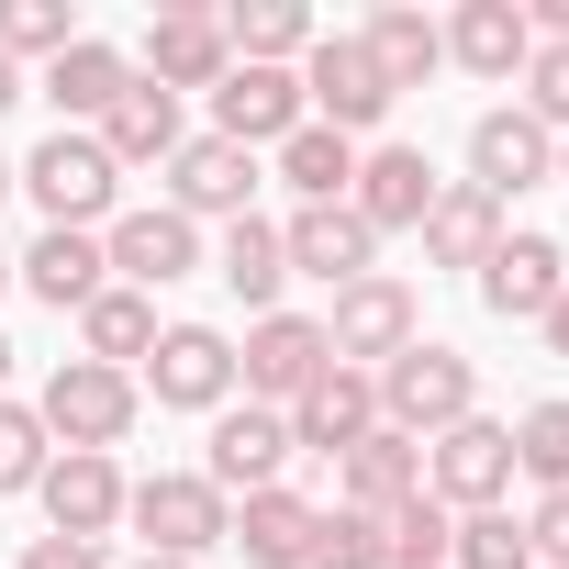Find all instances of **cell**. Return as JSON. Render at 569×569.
I'll return each instance as SVG.
<instances>
[{
    "mask_svg": "<svg viewBox=\"0 0 569 569\" xmlns=\"http://www.w3.org/2000/svg\"><path fill=\"white\" fill-rule=\"evenodd\" d=\"M0 291H12V246H0Z\"/></svg>",
    "mask_w": 569,
    "mask_h": 569,
    "instance_id": "obj_46",
    "label": "cell"
},
{
    "mask_svg": "<svg viewBox=\"0 0 569 569\" xmlns=\"http://www.w3.org/2000/svg\"><path fill=\"white\" fill-rule=\"evenodd\" d=\"M223 68H234V46H223V12L179 0V12H157V23H146V68H134V79H157L168 101H190V90H223Z\"/></svg>",
    "mask_w": 569,
    "mask_h": 569,
    "instance_id": "obj_18",
    "label": "cell"
},
{
    "mask_svg": "<svg viewBox=\"0 0 569 569\" xmlns=\"http://www.w3.org/2000/svg\"><path fill=\"white\" fill-rule=\"evenodd\" d=\"M358 436H380V380L336 358V369L291 402V447H302V458H347Z\"/></svg>",
    "mask_w": 569,
    "mask_h": 569,
    "instance_id": "obj_23",
    "label": "cell"
},
{
    "mask_svg": "<svg viewBox=\"0 0 569 569\" xmlns=\"http://www.w3.org/2000/svg\"><path fill=\"white\" fill-rule=\"evenodd\" d=\"M358 46H369V68L391 79V101H402V90H425V79L447 68V23H436V12H413V0H380V12L358 23Z\"/></svg>",
    "mask_w": 569,
    "mask_h": 569,
    "instance_id": "obj_26",
    "label": "cell"
},
{
    "mask_svg": "<svg viewBox=\"0 0 569 569\" xmlns=\"http://www.w3.org/2000/svg\"><path fill=\"white\" fill-rule=\"evenodd\" d=\"M436 190H447V179H436V157L380 134V146H358V190H347V212H358V223L391 246V234H413V223L436 212Z\"/></svg>",
    "mask_w": 569,
    "mask_h": 569,
    "instance_id": "obj_15",
    "label": "cell"
},
{
    "mask_svg": "<svg viewBox=\"0 0 569 569\" xmlns=\"http://www.w3.org/2000/svg\"><path fill=\"white\" fill-rule=\"evenodd\" d=\"M313 112H302V68H223V90H212V134L223 146H246V157H268V146H291Z\"/></svg>",
    "mask_w": 569,
    "mask_h": 569,
    "instance_id": "obj_16",
    "label": "cell"
},
{
    "mask_svg": "<svg viewBox=\"0 0 569 569\" xmlns=\"http://www.w3.org/2000/svg\"><path fill=\"white\" fill-rule=\"evenodd\" d=\"M513 480L569 491V391H547V402H525V413H513Z\"/></svg>",
    "mask_w": 569,
    "mask_h": 569,
    "instance_id": "obj_34",
    "label": "cell"
},
{
    "mask_svg": "<svg viewBox=\"0 0 569 569\" xmlns=\"http://www.w3.org/2000/svg\"><path fill=\"white\" fill-rule=\"evenodd\" d=\"M146 347H157V302L112 279V291L79 313V358H101V369H146Z\"/></svg>",
    "mask_w": 569,
    "mask_h": 569,
    "instance_id": "obj_32",
    "label": "cell"
},
{
    "mask_svg": "<svg viewBox=\"0 0 569 569\" xmlns=\"http://www.w3.org/2000/svg\"><path fill=\"white\" fill-rule=\"evenodd\" d=\"M425 491H436L447 513H502V502H513V425H502V413L447 425V436L425 447Z\"/></svg>",
    "mask_w": 569,
    "mask_h": 569,
    "instance_id": "obj_10",
    "label": "cell"
},
{
    "mask_svg": "<svg viewBox=\"0 0 569 569\" xmlns=\"http://www.w3.org/2000/svg\"><path fill=\"white\" fill-rule=\"evenodd\" d=\"M313 12H302V0H234V12H223V46H234V68H302L313 57Z\"/></svg>",
    "mask_w": 569,
    "mask_h": 569,
    "instance_id": "obj_30",
    "label": "cell"
},
{
    "mask_svg": "<svg viewBox=\"0 0 569 569\" xmlns=\"http://www.w3.org/2000/svg\"><path fill=\"white\" fill-rule=\"evenodd\" d=\"M123 525L146 536L134 558H190V569H201V558L223 547L234 502H223V491H212L201 469H157V480H134V491H123Z\"/></svg>",
    "mask_w": 569,
    "mask_h": 569,
    "instance_id": "obj_6",
    "label": "cell"
},
{
    "mask_svg": "<svg viewBox=\"0 0 569 569\" xmlns=\"http://www.w3.org/2000/svg\"><path fill=\"white\" fill-rule=\"evenodd\" d=\"M112 569H190V558H112Z\"/></svg>",
    "mask_w": 569,
    "mask_h": 569,
    "instance_id": "obj_45",
    "label": "cell"
},
{
    "mask_svg": "<svg viewBox=\"0 0 569 569\" xmlns=\"http://www.w3.org/2000/svg\"><path fill=\"white\" fill-rule=\"evenodd\" d=\"M90 23L68 12V0H0V57L12 68H34V57H68Z\"/></svg>",
    "mask_w": 569,
    "mask_h": 569,
    "instance_id": "obj_35",
    "label": "cell"
},
{
    "mask_svg": "<svg viewBox=\"0 0 569 569\" xmlns=\"http://www.w3.org/2000/svg\"><path fill=\"white\" fill-rule=\"evenodd\" d=\"M268 179L291 190V212H302V201H347V190H358V146L325 134V123H302L291 146H268Z\"/></svg>",
    "mask_w": 569,
    "mask_h": 569,
    "instance_id": "obj_31",
    "label": "cell"
},
{
    "mask_svg": "<svg viewBox=\"0 0 569 569\" xmlns=\"http://www.w3.org/2000/svg\"><path fill=\"white\" fill-rule=\"evenodd\" d=\"M558 179V134L525 112V101H491L480 123H469V190H491L502 212H513V190H547Z\"/></svg>",
    "mask_w": 569,
    "mask_h": 569,
    "instance_id": "obj_12",
    "label": "cell"
},
{
    "mask_svg": "<svg viewBox=\"0 0 569 569\" xmlns=\"http://www.w3.org/2000/svg\"><path fill=\"white\" fill-rule=\"evenodd\" d=\"M12 101H34V79H23L12 57H0V112H12Z\"/></svg>",
    "mask_w": 569,
    "mask_h": 569,
    "instance_id": "obj_43",
    "label": "cell"
},
{
    "mask_svg": "<svg viewBox=\"0 0 569 569\" xmlns=\"http://www.w3.org/2000/svg\"><path fill=\"white\" fill-rule=\"evenodd\" d=\"M413 491H425V447L391 436V425L336 458V502H347V513H391V502H413Z\"/></svg>",
    "mask_w": 569,
    "mask_h": 569,
    "instance_id": "obj_28",
    "label": "cell"
},
{
    "mask_svg": "<svg viewBox=\"0 0 569 569\" xmlns=\"http://www.w3.org/2000/svg\"><path fill=\"white\" fill-rule=\"evenodd\" d=\"M46 458H57V436H46V413H34V402H0V502H34V480H46Z\"/></svg>",
    "mask_w": 569,
    "mask_h": 569,
    "instance_id": "obj_36",
    "label": "cell"
},
{
    "mask_svg": "<svg viewBox=\"0 0 569 569\" xmlns=\"http://www.w3.org/2000/svg\"><path fill=\"white\" fill-rule=\"evenodd\" d=\"M123 458H79V447H57L46 458V480H34V502H46V536H79V547H112L123 536Z\"/></svg>",
    "mask_w": 569,
    "mask_h": 569,
    "instance_id": "obj_13",
    "label": "cell"
},
{
    "mask_svg": "<svg viewBox=\"0 0 569 569\" xmlns=\"http://www.w3.org/2000/svg\"><path fill=\"white\" fill-rule=\"evenodd\" d=\"M90 134H101V146H112V168L134 179V168H168V157L190 146V112H179V101H168L157 79H134V90H123V101H112V112H101Z\"/></svg>",
    "mask_w": 569,
    "mask_h": 569,
    "instance_id": "obj_25",
    "label": "cell"
},
{
    "mask_svg": "<svg viewBox=\"0 0 569 569\" xmlns=\"http://www.w3.org/2000/svg\"><path fill=\"white\" fill-rule=\"evenodd\" d=\"M447 547H458V513H447L436 491H413V502L380 513V558H391V569H447Z\"/></svg>",
    "mask_w": 569,
    "mask_h": 569,
    "instance_id": "obj_33",
    "label": "cell"
},
{
    "mask_svg": "<svg viewBox=\"0 0 569 569\" xmlns=\"http://www.w3.org/2000/svg\"><path fill=\"white\" fill-rule=\"evenodd\" d=\"M469 291H480V313H491V325H536V313L569 291V246H558L547 223H502V246L480 257Z\"/></svg>",
    "mask_w": 569,
    "mask_h": 569,
    "instance_id": "obj_11",
    "label": "cell"
},
{
    "mask_svg": "<svg viewBox=\"0 0 569 569\" xmlns=\"http://www.w3.org/2000/svg\"><path fill=\"white\" fill-rule=\"evenodd\" d=\"M12 190L46 212V223H68V234H101L112 212H123V168H112V146L101 134H46L34 157H12Z\"/></svg>",
    "mask_w": 569,
    "mask_h": 569,
    "instance_id": "obj_1",
    "label": "cell"
},
{
    "mask_svg": "<svg viewBox=\"0 0 569 569\" xmlns=\"http://www.w3.org/2000/svg\"><path fill=\"white\" fill-rule=\"evenodd\" d=\"M558 179H569V134H558Z\"/></svg>",
    "mask_w": 569,
    "mask_h": 569,
    "instance_id": "obj_48",
    "label": "cell"
},
{
    "mask_svg": "<svg viewBox=\"0 0 569 569\" xmlns=\"http://www.w3.org/2000/svg\"><path fill=\"white\" fill-rule=\"evenodd\" d=\"M502 223H513V212H502L491 190H469V179H447V190H436V212H425L413 234H425V268H469V279H480V257L502 246Z\"/></svg>",
    "mask_w": 569,
    "mask_h": 569,
    "instance_id": "obj_27",
    "label": "cell"
},
{
    "mask_svg": "<svg viewBox=\"0 0 569 569\" xmlns=\"http://www.w3.org/2000/svg\"><path fill=\"white\" fill-rule=\"evenodd\" d=\"M257 168H268V157H246V146H223V134H190V146L168 157V212H190V223H246V212H257Z\"/></svg>",
    "mask_w": 569,
    "mask_h": 569,
    "instance_id": "obj_17",
    "label": "cell"
},
{
    "mask_svg": "<svg viewBox=\"0 0 569 569\" xmlns=\"http://www.w3.org/2000/svg\"><path fill=\"white\" fill-rule=\"evenodd\" d=\"M279 257H291V279H325V291H347V279L380 268V234H369L347 201H302L291 223H279Z\"/></svg>",
    "mask_w": 569,
    "mask_h": 569,
    "instance_id": "obj_20",
    "label": "cell"
},
{
    "mask_svg": "<svg viewBox=\"0 0 569 569\" xmlns=\"http://www.w3.org/2000/svg\"><path fill=\"white\" fill-rule=\"evenodd\" d=\"M291 458H302V447H291V413H268V402H223V413H212V447H201V480H212L223 502H246V491H268Z\"/></svg>",
    "mask_w": 569,
    "mask_h": 569,
    "instance_id": "obj_14",
    "label": "cell"
},
{
    "mask_svg": "<svg viewBox=\"0 0 569 569\" xmlns=\"http://www.w3.org/2000/svg\"><path fill=\"white\" fill-rule=\"evenodd\" d=\"M380 380V425L391 436H413V447H436L447 425H469L480 413V358H458V347H436V336H413L391 369H369Z\"/></svg>",
    "mask_w": 569,
    "mask_h": 569,
    "instance_id": "obj_2",
    "label": "cell"
},
{
    "mask_svg": "<svg viewBox=\"0 0 569 569\" xmlns=\"http://www.w3.org/2000/svg\"><path fill=\"white\" fill-rule=\"evenodd\" d=\"M325 369H336L325 313H291V302H279V313H257V325L234 336V391H246V402H268V413H291Z\"/></svg>",
    "mask_w": 569,
    "mask_h": 569,
    "instance_id": "obj_5",
    "label": "cell"
},
{
    "mask_svg": "<svg viewBox=\"0 0 569 569\" xmlns=\"http://www.w3.org/2000/svg\"><path fill=\"white\" fill-rule=\"evenodd\" d=\"M212 279L246 302V325L257 313H279V291H291V257H279V223L268 212H246V223H223L212 234Z\"/></svg>",
    "mask_w": 569,
    "mask_h": 569,
    "instance_id": "obj_29",
    "label": "cell"
},
{
    "mask_svg": "<svg viewBox=\"0 0 569 569\" xmlns=\"http://www.w3.org/2000/svg\"><path fill=\"white\" fill-rule=\"evenodd\" d=\"M123 90H134V57H123L112 34H79V46H68V57H46V79H34V101H57V123H68V134H90Z\"/></svg>",
    "mask_w": 569,
    "mask_h": 569,
    "instance_id": "obj_22",
    "label": "cell"
},
{
    "mask_svg": "<svg viewBox=\"0 0 569 569\" xmlns=\"http://www.w3.org/2000/svg\"><path fill=\"white\" fill-rule=\"evenodd\" d=\"M525 57H536L525 0H458V12H447V68H469V79L513 90V79H525Z\"/></svg>",
    "mask_w": 569,
    "mask_h": 569,
    "instance_id": "obj_24",
    "label": "cell"
},
{
    "mask_svg": "<svg viewBox=\"0 0 569 569\" xmlns=\"http://www.w3.org/2000/svg\"><path fill=\"white\" fill-rule=\"evenodd\" d=\"M513 101H525L547 134H569V46H536V57H525V79H513Z\"/></svg>",
    "mask_w": 569,
    "mask_h": 569,
    "instance_id": "obj_39",
    "label": "cell"
},
{
    "mask_svg": "<svg viewBox=\"0 0 569 569\" xmlns=\"http://www.w3.org/2000/svg\"><path fill=\"white\" fill-rule=\"evenodd\" d=\"M12 358H23V347H12V336H0V402H12Z\"/></svg>",
    "mask_w": 569,
    "mask_h": 569,
    "instance_id": "obj_44",
    "label": "cell"
},
{
    "mask_svg": "<svg viewBox=\"0 0 569 569\" xmlns=\"http://www.w3.org/2000/svg\"><path fill=\"white\" fill-rule=\"evenodd\" d=\"M12 569H112V547H79V536H23Z\"/></svg>",
    "mask_w": 569,
    "mask_h": 569,
    "instance_id": "obj_41",
    "label": "cell"
},
{
    "mask_svg": "<svg viewBox=\"0 0 569 569\" xmlns=\"http://www.w3.org/2000/svg\"><path fill=\"white\" fill-rule=\"evenodd\" d=\"M12 291H34L46 313H90V302L112 291V257H101V234H68V223H46V234L12 257Z\"/></svg>",
    "mask_w": 569,
    "mask_h": 569,
    "instance_id": "obj_21",
    "label": "cell"
},
{
    "mask_svg": "<svg viewBox=\"0 0 569 569\" xmlns=\"http://www.w3.org/2000/svg\"><path fill=\"white\" fill-rule=\"evenodd\" d=\"M525 547H536V569H569V491H536V513H525Z\"/></svg>",
    "mask_w": 569,
    "mask_h": 569,
    "instance_id": "obj_40",
    "label": "cell"
},
{
    "mask_svg": "<svg viewBox=\"0 0 569 569\" xmlns=\"http://www.w3.org/2000/svg\"><path fill=\"white\" fill-rule=\"evenodd\" d=\"M313 569H391V558H380V513L325 502V525H313Z\"/></svg>",
    "mask_w": 569,
    "mask_h": 569,
    "instance_id": "obj_38",
    "label": "cell"
},
{
    "mask_svg": "<svg viewBox=\"0 0 569 569\" xmlns=\"http://www.w3.org/2000/svg\"><path fill=\"white\" fill-rule=\"evenodd\" d=\"M134 391H146L157 413H201V425H212V413L234 402V336H223V325H157Z\"/></svg>",
    "mask_w": 569,
    "mask_h": 569,
    "instance_id": "obj_8",
    "label": "cell"
},
{
    "mask_svg": "<svg viewBox=\"0 0 569 569\" xmlns=\"http://www.w3.org/2000/svg\"><path fill=\"white\" fill-rule=\"evenodd\" d=\"M413 336H425V291H413V279H391V268L347 279V291L325 302V347H336L347 369H391Z\"/></svg>",
    "mask_w": 569,
    "mask_h": 569,
    "instance_id": "obj_9",
    "label": "cell"
},
{
    "mask_svg": "<svg viewBox=\"0 0 569 569\" xmlns=\"http://www.w3.org/2000/svg\"><path fill=\"white\" fill-rule=\"evenodd\" d=\"M34 413H46V436H57V447H79V458H112V447L134 436L146 391H134V369L57 358V369H46V391H34Z\"/></svg>",
    "mask_w": 569,
    "mask_h": 569,
    "instance_id": "obj_3",
    "label": "cell"
},
{
    "mask_svg": "<svg viewBox=\"0 0 569 569\" xmlns=\"http://www.w3.org/2000/svg\"><path fill=\"white\" fill-rule=\"evenodd\" d=\"M447 569H536V547H525V513L502 502V513H458V547H447Z\"/></svg>",
    "mask_w": 569,
    "mask_h": 569,
    "instance_id": "obj_37",
    "label": "cell"
},
{
    "mask_svg": "<svg viewBox=\"0 0 569 569\" xmlns=\"http://www.w3.org/2000/svg\"><path fill=\"white\" fill-rule=\"evenodd\" d=\"M536 336H547V358H569V291H558V302L536 313Z\"/></svg>",
    "mask_w": 569,
    "mask_h": 569,
    "instance_id": "obj_42",
    "label": "cell"
},
{
    "mask_svg": "<svg viewBox=\"0 0 569 569\" xmlns=\"http://www.w3.org/2000/svg\"><path fill=\"white\" fill-rule=\"evenodd\" d=\"M0 201H12V157H0Z\"/></svg>",
    "mask_w": 569,
    "mask_h": 569,
    "instance_id": "obj_47",
    "label": "cell"
},
{
    "mask_svg": "<svg viewBox=\"0 0 569 569\" xmlns=\"http://www.w3.org/2000/svg\"><path fill=\"white\" fill-rule=\"evenodd\" d=\"M302 112H313L325 134H347V146H380V123H391L402 101H391V79L369 68L358 34H313V57H302Z\"/></svg>",
    "mask_w": 569,
    "mask_h": 569,
    "instance_id": "obj_7",
    "label": "cell"
},
{
    "mask_svg": "<svg viewBox=\"0 0 569 569\" xmlns=\"http://www.w3.org/2000/svg\"><path fill=\"white\" fill-rule=\"evenodd\" d=\"M313 525H325V502H313V491L268 480V491H246V502H234L223 547H234L246 569H313Z\"/></svg>",
    "mask_w": 569,
    "mask_h": 569,
    "instance_id": "obj_19",
    "label": "cell"
},
{
    "mask_svg": "<svg viewBox=\"0 0 569 569\" xmlns=\"http://www.w3.org/2000/svg\"><path fill=\"white\" fill-rule=\"evenodd\" d=\"M101 257H112V279L123 291H179V279H201L212 268V234L190 223V212H168V201H123L112 223H101Z\"/></svg>",
    "mask_w": 569,
    "mask_h": 569,
    "instance_id": "obj_4",
    "label": "cell"
}]
</instances>
